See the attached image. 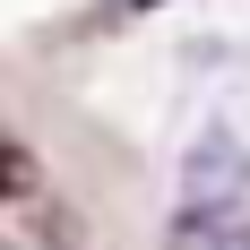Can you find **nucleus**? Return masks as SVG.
Wrapping results in <instances>:
<instances>
[{"label":"nucleus","mask_w":250,"mask_h":250,"mask_svg":"<svg viewBox=\"0 0 250 250\" xmlns=\"http://www.w3.org/2000/svg\"><path fill=\"white\" fill-rule=\"evenodd\" d=\"M242 190H250V147L225 121H207L181 155V216H242Z\"/></svg>","instance_id":"obj_1"},{"label":"nucleus","mask_w":250,"mask_h":250,"mask_svg":"<svg viewBox=\"0 0 250 250\" xmlns=\"http://www.w3.org/2000/svg\"><path fill=\"white\" fill-rule=\"evenodd\" d=\"M173 250H250V216H181Z\"/></svg>","instance_id":"obj_2"},{"label":"nucleus","mask_w":250,"mask_h":250,"mask_svg":"<svg viewBox=\"0 0 250 250\" xmlns=\"http://www.w3.org/2000/svg\"><path fill=\"white\" fill-rule=\"evenodd\" d=\"M9 190H18V199L35 190V155H26V147H9Z\"/></svg>","instance_id":"obj_3"}]
</instances>
